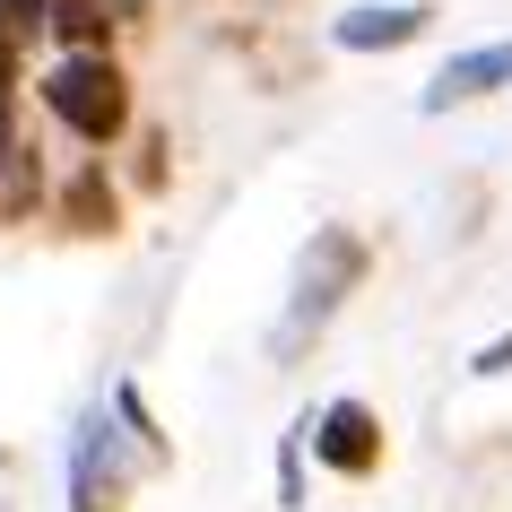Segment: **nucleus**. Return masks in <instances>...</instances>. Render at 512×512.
<instances>
[{
  "mask_svg": "<svg viewBox=\"0 0 512 512\" xmlns=\"http://www.w3.org/2000/svg\"><path fill=\"white\" fill-rule=\"evenodd\" d=\"M44 105H53L79 139H122L131 87H122V70H113L105 53H61V70L44 79Z\"/></svg>",
  "mask_w": 512,
  "mask_h": 512,
  "instance_id": "nucleus-1",
  "label": "nucleus"
},
{
  "mask_svg": "<svg viewBox=\"0 0 512 512\" xmlns=\"http://www.w3.org/2000/svg\"><path fill=\"white\" fill-rule=\"evenodd\" d=\"M504 79H512V44L460 53V61H443V79L426 87V113H452V105H469V96H486V87H504Z\"/></svg>",
  "mask_w": 512,
  "mask_h": 512,
  "instance_id": "nucleus-2",
  "label": "nucleus"
},
{
  "mask_svg": "<svg viewBox=\"0 0 512 512\" xmlns=\"http://www.w3.org/2000/svg\"><path fill=\"white\" fill-rule=\"evenodd\" d=\"M426 35V9H408V0H391V9H348L339 18V44L348 53H391V44H417Z\"/></svg>",
  "mask_w": 512,
  "mask_h": 512,
  "instance_id": "nucleus-3",
  "label": "nucleus"
},
{
  "mask_svg": "<svg viewBox=\"0 0 512 512\" xmlns=\"http://www.w3.org/2000/svg\"><path fill=\"white\" fill-rule=\"evenodd\" d=\"M374 452H382V443H374V408L339 400L322 417V460H330V469H374Z\"/></svg>",
  "mask_w": 512,
  "mask_h": 512,
  "instance_id": "nucleus-4",
  "label": "nucleus"
},
{
  "mask_svg": "<svg viewBox=\"0 0 512 512\" xmlns=\"http://www.w3.org/2000/svg\"><path fill=\"white\" fill-rule=\"evenodd\" d=\"M122 18H131L122 0H61V9H53V35L70 44V53H96V44H105Z\"/></svg>",
  "mask_w": 512,
  "mask_h": 512,
  "instance_id": "nucleus-5",
  "label": "nucleus"
},
{
  "mask_svg": "<svg viewBox=\"0 0 512 512\" xmlns=\"http://www.w3.org/2000/svg\"><path fill=\"white\" fill-rule=\"evenodd\" d=\"M44 27H53L44 0H0V35H9V44H27V35H44Z\"/></svg>",
  "mask_w": 512,
  "mask_h": 512,
  "instance_id": "nucleus-6",
  "label": "nucleus"
},
{
  "mask_svg": "<svg viewBox=\"0 0 512 512\" xmlns=\"http://www.w3.org/2000/svg\"><path fill=\"white\" fill-rule=\"evenodd\" d=\"M512 365V339H495V348H478V374H504Z\"/></svg>",
  "mask_w": 512,
  "mask_h": 512,
  "instance_id": "nucleus-7",
  "label": "nucleus"
}]
</instances>
